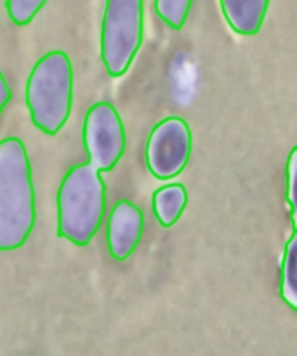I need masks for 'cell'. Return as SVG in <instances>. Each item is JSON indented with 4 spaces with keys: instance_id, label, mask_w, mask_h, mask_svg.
<instances>
[{
    "instance_id": "1",
    "label": "cell",
    "mask_w": 297,
    "mask_h": 356,
    "mask_svg": "<svg viewBox=\"0 0 297 356\" xmlns=\"http://www.w3.org/2000/svg\"><path fill=\"white\" fill-rule=\"evenodd\" d=\"M37 209L26 146L17 138L0 141V252L21 249L33 232Z\"/></svg>"
},
{
    "instance_id": "2",
    "label": "cell",
    "mask_w": 297,
    "mask_h": 356,
    "mask_svg": "<svg viewBox=\"0 0 297 356\" xmlns=\"http://www.w3.org/2000/svg\"><path fill=\"white\" fill-rule=\"evenodd\" d=\"M106 211V184L93 163H79L63 177L58 191V235L87 247L99 232Z\"/></svg>"
},
{
    "instance_id": "3",
    "label": "cell",
    "mask_w": 297,
    "mask_h": 356,
    "mask_svg": "<svg viewBox=\"0 0 297 356\" xmlns=\"http://www.w3.org/2000/svg\"><path fill=\"white\" fill-rule=\"evenodd\" d=\"M73 104V66L68 54L51 51L35 63L26 82V106L35 127L56 136L68 122Z\"/></svg>"
},
{
    "instance_id": "4",
    "label": "cell",
    "mask_w": 297,
    "mask_h": 356,
    "mask_svg": "<svg viewBox=\"0 0 297 356\" xmlns=\"http://www.w3.org/2000/svg\"><path fill=\"white\" fill-rule=\"evenodd\" d=\"M143 0H106L101 24V59L108 75L118 79L129 70L143 40Z\"/></svg>"
},
{
    "instance_id": "5",
    "label": "cell",
    "mask_w": 297,
    "mask_h": 356,
    "mask_svg": "<svg viewBox=\"0 0 297 356\" xmlns=\"http://www.w3.org/2000/svg\"><path fill=\"white\" fill-rule=\"evenodd\" d=\"M82 138L89 163L99 172L115 169L125 152V129L117 108L104 101L93 104L83 120Z\"/></svg>"
},
{
    "instance_id": "6",
    "label": "cell",
    "mask_w": 297,
    "mask_h": 356,
    "mask_svg": "<svg viewBox=\"0 0 297 356\" xmlns=\"http://www.w3.org/2000/svg\"><path fill=\"white\" fill-rule=\"evenodd\" d=\"M191 131L186 120L169 117L155 125L146 143V165L156 179H172L186 169L191 156Z\"/></svg>"
},
{
    "instance_id": "7",
    "label": "cell",
    "mask_w": 297,
    "mask_h": 356,
    "mask_svg": "<svg viewBox=\"0 0 297 356\" xmlns=\"http://www.w3.org/2000/svg\"><path fill=\"white\" fill-rule=\"evenodd\" d=\"M145 229L141 209L129 200H118L108 219L106 242L110 256L115 261H125L134 254Z\"/></svg>"
},
{
    "instance_id": "8",
    "label": "cell",
    "mask_w": 297,
    "mask_h": 356,
    "mask_svg": "<svg viewBox=\"0 0 297 356\" xmlns=\"http://www.w3.org/2000/svg\"><path fill=\"white\" fill-rule=\"evenodd\" d=\"M230 28L243 37H254L263 28L270 0H219Z\"/></svg>"
},
{
    "instance_id": "9",
    "label": "cell",
    "mask_w": 297,
    "mask_h": 356,
    "mask_svg": "<svg viewBox=\"0 0 297 356\" xmlns=\"http://www.w3.org/2000/svg\"><path fill=\"white\" fill-rule=\"evenodd\" d=\"M186 188L179 183L167 184V186L156 190L153 195V211H155L160 226L170 228L176 225L186 209Z\"/></svg>"
},
{
    "instance_id": "10",
    "label": "cell",
    "mask_w": 297,
    "mask_h": 356,
    "mask_svg": "<svg viewBox=\"0 0 297 356\" xmlns=\"http://www.w3.org/2000/svg\"><path fill=\"white\" fill-rule=\"evenodd\" d=\"M282 298L297 312V233L285 249L282 266Z\"/></svg>"
},
{
    "instance_id": "11",
    "label": "cell",
    "mask_w": 297,
    "mask_h": 356,
    "mask_svg": "<svg viewBox=\"0 0 297 356\" xmlns=\"http://www.w3.org/2000/svg\"><path fill=\"white\" fill-rule=\"evenodd\" d=\"M193 0H155V10L160 19L172 30H181L186 24Z\"/></svg>"
},
{
    "instance_id": "12",
    "label": "cell",
    "mask_w": 297,
    "mask_h": 356,
    "mask_svg": "<svg viewBox=\"0 0 297 356\" xmlns=\"http://www.w3.org/2000/svg\"><path fill=\"white\" fill-rule=\"evenodd\" d=\"M47 0H6L9 19L17 26H26L42 10Z\"/></svg>"
},
{
    "instance_id": "13",
    "label": "cell",
    "mask_w": 297,
    "mask_h": 356,
    "mask_svg": "<svg viewBox=\"0 0 297 356\" xmlns=\"http://www.w3.org/2000/svg\"><path fill=\"white\" fill-rule=\"evenodd\" d=\"M289 202L292 207V218H294V225L297 226V148L289 156Z\"/></svg>"
},
{
    "instance_id": "14",
    "label": "cell",
    "mask_w": 297,
    "mask_h": 356,
    "mask_svg": "<svg viewBox=\"0 0 297 356\" xmlns=\"http://www.w3.org/2000/svg\"><path fill=\"white\" fill-rule=\"evenodd\" d=\"M10 97H13V92H10L9 83H7L3 73L0 72V115H2V111L6 110V106L9 104Z\"/></svg>"
}]
</instances>
